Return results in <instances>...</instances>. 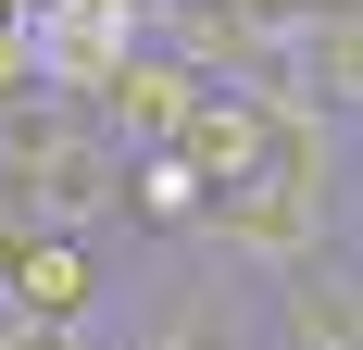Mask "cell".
Masks as SVG:
<instances>
[{
  "label": "cell",
  "mask_w": 363,
  "mask_h": 350,
  "mask_svg": "<svg viewBox=\"0 0 363 350\" xmlns=\"http://www.w3.org/2000/svg\"><path fill=\"white\" fill-rule=\"evenodd\" d=\"M138 276H150V300H125V350H263V288L238 263H213L201 238H176V250L138 238Z\"/></svg>",
  "instance_id": "1"
},
{
  "label": "cell",
  "mask_w": 363,
  "mask_h": 350,
  "mask_svg": "<svg viewBox=\"0 0 363 350\" xmlns=\"http://www.w3.org/2000/svg\"><path fill=\"white\" fill-rule=\"evenodd\" d=\"M263 350H363V238L263 276Z\"/></svg>",
  "instance_id": "2"
},
{
  "label": "cell",
  "mask_w": 363,
  "mask_h": 350,
  "mask_svg": "<svg viewBox=\"0 0 363 350\" xmlns=\"http://www.w3.org/2000/svg\"><path fill=\"white\" fill-rule=\"evenodd\" d=\"M201 101H213V75L188 63V50H163V38H150L138 63L113 75V101H101V138L125 150V163H138V150H176V138H188V113H201Z\"/></svg>",
  "instance_id": "3"
},
{
  "label": "cell",
  "mask_w": 363,
  "mask_h": 350,
  "mask_svg": "<svg viewBox=\"0 0 363 350\" xmlns=\"http://www.w3.org/2000/svg\"><path fill=\"white\" fill-rule=\"evenodd\" d=\"M276 101H313L326 125H363V0L289 13V88H276Z\"/></svg>",
  "instance_id": "4"
},
{
  "label": "cell",
  "mask_w": 363,
  "mask_h": 350,
  "mask_svg": "<svg viewBox=\"0 0 363 350\" xmlns=\"http://www.w3.org/2000/svg\"><path fill=\"white\" fill-rule=\"evenodd\" d=\"M276 138H289V125H276V101H263V88H213V101L188 113V163H201V188H213V201H238V188H251L263 163H276Z\"/></svg>",
  "instance_id": "5"
},
{
  "label": "cell",
  "mask_w": 363,
  "mask_h": 350,
  "mask_svg": "<svg viewBox=\"0 0 363 350\" xmlns=\"http://www.w3.org/2000/svg\"><path fill=\"white\" fill-rule=\"evenodd\" d=\"M13 313H38V325H125L113 250H101V238H38L26 276H13Z\"/></svg>",
  "instance_id": "6"
},
{
  "label": "cell",
  "mask_w": 363,
  "mask_h": 350,
  "mask_svg": "<svg viewBox=\"0 0 363 350\" xmlns=\"http://www.w3.org/2000/svg\"><path fill=\"white\" fill-rule=\"evenodd\" d=\"M201 225H213V188H201V163H188V150H138V201H125V238L176 250V238H201Z\"/></svg>",
  "instance_id": "7"
},
{
  "label": "cell",
  "mask_w": 363,
  "mask_h": 350,
  "mask_svg": "<svg viewBox=\"0 0 363 350\" xmlns=\"http://www.w3.org/2000/svg\"><path fill=\"white\" fill-rule=\"evenodd\" d=\"M0 350H125V325H38V313H0Z\"/></svg>",
  "instance_id": "8"
},
{
  "label": "cell",
  "mask_w": 363,
  "mask_h": 350,
  "mask_svg": "<svg viewBox=\"0 0 363 350\" xmlns=\"http://www.w3.org/2000/svg\"><path fill=\"white\" fill-rule=\"evenodd\" d=\"M351 238H363V125H351Z\"/></svg>",
  "instance_id": "9"
},
{
  "label": "cell",
  "mask_w": 363,
  "mask_h": 350,
  "mask_svg": "<svg viewBox=\"0 0 363 350\" xmlns=\"http://www.w3.org/2000/svg\"><path fill=\"white\" fill-rule=\"evenodd\" d=\"M13 13H26V0H0V26H13Z\"/></svg>",
  "instance_id": "10"
}]
</instances>
